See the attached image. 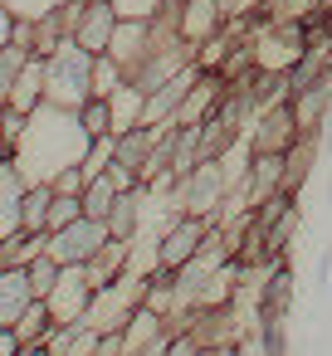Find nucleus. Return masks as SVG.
<instances>
[{
	"label": "nucleus",
	"mask_w": 332,
	"mask_h": 356,
	"mask_svg": "<svg viewBox=\"0 0 332 356\" xmlns=\"http://www.w3.org/2000/svg\"><path fill=\"white\" fill-rule=\"evenodd\" d=\"M264 6H269V0H225V15L230 20H254Z\"/></svg>",
	"instance_id": "33"
},
{
	"label": "nucleus",
	"mask_w": 332,
	"mask_h": 356,
	"mask_svg": "<svg viewBox=\"0 0 332 356\" xmlns=\"http://www.w3.org/2000/svg\"><path fill=\"white\" fill-rule=\"evenodd\" d=\"M59 268H64V264H59V259H54L49 249H45V254H40V259L30 264V288H35V298H45V293H49V288L59 283Z\"/></svg>",
	"instance_id": "28"
},
{
	"label": "nucleus",
	"mask_w": 332,
	"mask_h": 356,
	"mask_svg": "<svg viewBox=\"0 0 332 356\" xmlns=\"http://www.w3.org/2000/svg\"><path fill=\"white\" fill-rule=\"evenodd\" d=\"M157 142H161V127H132V132H118V161L132 166L137 181H142V166H147V156L157 152Z\"/></svg>",
	"instance_id": "19"
},
{
	"label": "nucleus",
	"mask_w": 332,
	"mask_h": 356,
	"mask_svg": "<svg viewBox=\"0 0 332 356\" xmlns=\"http://www.w3.org/2000/svg\"><path fill=\"white\" fill-rule=\"evenodd\" d=\"M35 59V49L30 44H6V49H0V98H10V88H15V79H20V69Z\"/></svg>",
	"instance_id": "24"
},
{
	"label": "nucleus",
	"mask_w": 332,
	"mask_h": 356,
	"mask_svg": "<svg viewBox=\"0 0 332 356\" xmlns=\"http://www.w3.org/2000/svg\"><path fill=\"white\" fill-rule=\"evenodd\" d=\"M45 249H49L45 229H15V234L0 239V268H30Z\"/></svg>",
	"instance_id": "15"
},
{
	"label": "nucleus",
	"mask_w": 332,
	"mask_h": 356,
	"mask_svg": "<svg viewBox=\"0 0 332 356\" xmlns=\"http://www.w3.org/2000/svg\"><path fill=\"white\" fill-rule=\"evenodd\" d=\"M74 220H84V195H59V191H54V205H49V234L64 229V225H74Z\"/></svg>",
	"instance_id": "29"
},
{
	"label": "nucleus",
	"mask_w": 332,
	"mask_h": 356,
	"mask_svg": "<svg viewBox=\"0 0 332 356\" xmlns=\"http://www.w3.org/2000/svg\"><path fill=\"white\" fill-rule=\"evenodd\" d=\"M54 332V312H49V302L45 298H35L25 312H20V322L10 327V341L25 351V346H45V337Z\"/></svg>",
	"instance_id": "17"
},
{
	"label": "nucleus",
	"mask_w": 332,
	"mask_h": 356,
	"mask_svg": "<svg viewBox=\"0 0 332 356\" xmlns=\"http://www.w3.org/2000/svg\"><path fill=\"white\" fill-rule=\"evenodd\" d=\"M118 186H113V176L103 171V176H93L88 186H84V215H93V220H108L113 215V205H118Z\"/></svg>",
	"instance_id": "23"
},
{
	"label": "nucleus",
	"mask_w": 332,
	"mask_h": 356,
	"mask_svg": "<svg viewBox=\"0 0 332 356\" xmlns=\"http://www.w3.org/2000/svg\"><path fill=\"white\" fill-rule=\"evenodd\" d=\"M49 205H54V186H49V181L25 186V200H20V229H45V234H49Z\"/></svg>",
	"instance_id": "22"
},
{
	"label": "nucleus",
	"mask_w": 332,
	"mask_h": 356,
	"mask_svg": "<svg viewBox=\"0 0 332 356\" xmlns=\"http://www.w3.org/2000/svg\"><path fill=\"white\" fill-rule=\"evenodd\" d=\"M49 186H54L59 195H84V186H88V171H84V166H64V171H59Z\"/></svg>",
	"instance_id": "31"
},
{
	"label": "nucleus",
	"mask_w": 332,
	"mask_h": 356,
	"mask_svg": "<svg viewBox=\"0 0 332 356\" xmlns=\"http://www.w3.org/2000/svg\"><path fill=\"white\" fill-rule=\"evenodd\" d=\"M108 108H113V137L118 132H132V127H142V108H147V88H137L132 79L108 98Z\"/></svg>",
	"instance_id": "18"
},
{
	"label": "nucleus",
	"mask_w": 332,
	"mask_h": 356,
	"mask_svg": "<svg viewBox=\"0 0 332 356\" xmlns=\"http://www.w3.org/2000/svg\"><path fill=\"white\" fill-rule=\"evenodd\" d=\"M127 254H132V239H108L84 268H88V278H93V288H103V283H113L118 273H127Z\"/></svg>",
	"instance_id": "20"
},
{
	"label": "nucleus",
	"mask_w": 332,
	"mask_h": 356,
	"mask_svg": "<svg viewBox=\"0 0 332 356\" xmlns=\"http://www.w3.org/2000/svg\"><path fill=\"white\" fill-rule=\"evenodd\" d=\"M20 356H49V351H45V346H25Z\"/></svg>",
	"instance_id": "38"
},
{
	"label": "nucleus",
	"mask_w": 332,
	"mask_h": 356,
	"mask_svg": "<svg viewBox=\"0 0 332 356\" xmlns=\"http://www.w3.org/2000/svg\"><path fill=\"white\" fill-rule=\"evenodd\" d=\"M225 195H230L225 166H220V161H200V166H191V171L176 181V191H171V205H176L181 215L215 220V215H220V205H225Z\"/></svg>",
	"instance_id": "4"
},
{
	"label": "nucleus",
	"mask_w": 332,
	"mask_h": 356,
	"mask_svg": "<svg viewBox=\"0 0 332 356\" xmlns=\"http://www.w3.org/2000/svg\"><path fill=\"white\" fill-rule=\"evenodd\" d=\"M200 356H215V346H200Z\"/></svg>",
	"instance_id": "39"
},
{
	"label": "nucleus",
	"mask_w": 332,
	"mask_h": 356,
	"mask_svg": "<svg viewBox=\"0 0 332 356\" xmlns=\"http://www.w3.org/2000/svg\"><path fill=\"white\" fill-rule=\"evenodd\" d=\"M93 59L98 54H88L79 40H64L59 49H49L45 54V103L79 113L93 98Z\"/></svg>",
	"instance_id": "2"
},
{
	"label": "nucleus",
	"mask_w": 332,
	"mask_h": 356,
	"mask_svg": "<svg viewBox=\"0 0 332 356\" xmlns=\"http://www.w3.org/2000/svg\"><path fill=\"white\" fill-rule=\"evenodd\" d=\"M15 25H20L15 6H10V0H0V49H6V44H15Z\"/></svg>",
	"instance_id": "32"
},
{
	"label": "nucleus",
	"mask_w": 332,
	"mask_h": 356,
	"mask_svg": "<svg viewBox=\"0 0 332 356\" xmlns=\"http://www.w3.org/2000/svg\"><path fill=\"white\" fill-rule=\"evenodd\" d=\"M288 108H293L298 132H303V137H317V132H322V118H327V108H332V79H322V83H313V88H303V93H293Z\"/></svg>",
	"instance_id": "13"
},
{
	"label": "nucleus",
	"mask_w": 332,
	"mask_h": 356,
	"mask_svg": "<svg viewBox=\"0 0 332 356\" xmlns=\"http://www.w3.org/2000/svg\"><path fill=\"white\" fill-rule=\"evenodd\" d=\"M122 83H127V69H122L113 54H98V59H93V98H113Z\"/></svg>",
	"instance_id": "25"
},
{
	"label": "nucleus",
	"mask_w": 332,
	"mask_h": 356,
	"mask_svg": "<svg viewBox=\"0 0 332 356\" xmlns=\"http://www.w3.org/2000/svg\"><path fill=\"white\" fill-rule=\"evenodd\" d=\"M113 10L122 20H157L166 10V0H113Z\"/></svg>",
	"instance_id": "30"
},
{
	"label": "nucleus",
	"mask_w": 332,
	"mask_h": 356,
	"mask_svg": "<svg viewBox=\"0 0 332 356\" xmlns=\"http://www.w3.org/2000/svg\"><path fill=\"white\" fill-rule=\"evenodd\" d=\"M84 6H93V0H84Z\"/></svg>",
	"instance_id": "40"
},
{
	"label": "nucleus",
	"mask_w": 332,
	"mask_h": 356,
	"mask_svg": "<svg viewBox=\"0 0 332 356\" xmlns=\"http://www.w3.org/2000/svg\"><path fill=\"white\" fill-rule=\"evenodd\" d=\"M30 302H35L30 268H0V332H10Z\"/></svg>",
	"instance_id": "14"
},
{
	"label": "nucleus",
	"mask_w": 332,
	"mask_h": 356,
	"mask_svg": "<svg viewBox=\"0 0 332 356\" xmlns=\"http://www.w3.org/2000/svg\"><path fill=\"white\" fill-rule=\"evenodd\" d=\"M108 54H113V59L127 69V79H132V74L142 69V59L152 54V20H118Z\"/></svg>",
	"instance_id": "11"
},
{
	"label": "nucleus",
	"mask_w": 332,
	"mask_h": 356,
	"mask_svg": "<svg viewBox=\"0 0 332 356\" xmlns=\"http://www.w3.org/2000/svg\"><path fill=\"white\" fill-rule=\"evenodd\" d=\"M25 176L10 166V171H0V239L15 234L20 229V200H25Z\"/></svg>",
	"instance_id": "21"
},
{
	"label": "nucleus",
	"mask_w": 332,
	"mask_h": 356,
	"mask_svg": "<svg viewBox=\"0 0 332 356\" xmlns=\"http://www.w3.org/2000/svg\"><path fill=\"white\" fill-rule=\"evenodd\" d=\"M113 156H118V137H93L79 166H84V171H88V181H93V176H103V171L113 166Z\"/></svg>",
	"instance_id": "27"
},
{
	"label": "nucleus",
	"mask_w": 332,
	"mask_h": 356,
	"mask_svg": "<svg viewBox=\"0 0 332 356\" xmlns=\"http://www.w3.org/2000/svg\"><path fill=\"white\" fill-rule=\"evenodd\" d=\"M317 142H322V152L332 156V108H327V118H322V132H317Z\"/></svg>",
	"instance_id": "36"
},
{
	"label": "nucleus",
	"mask_w": 332,
	"mask_h": 356,
	"mask_svg": "<svg viewBox=\"0 0 332 356\" xmlns=\"http://www.w3.org/2000/svg\"><path fill=\"white\" fill-rule=\"evenodd\" d=\"M98 356H122V332H98Z\"/></svg>",
	"instance_id": "34"
},
{
	"label": "nucleus",
	"mask_w": 332,
	"mask_h": 356,
	"mask_svg": "<svg viewBox=\"0 0 332 356\" xmlns=\"http://www.w3.org/2000/svg\"><path fill=\"white\" fill-rule=\"evenodd\" d=\"M215 229V220H200V215H176L166 229H161V239H157V259H161V268L166 273H176V268H186L196 254H200V244H205V234Z\"/></svg>",
	"instance_id": "5"
},
{
	"label": "nucleus",
	"mask_w": 332,
	"mask_h": 356,
	"mask_svg": "<svg viewBox=\"0 0 332 356\" xmlns=\"http://www.w3.org/2000/svg\"><path fill=\"white\" fill-rule=\"evenodd\" d=\"M225 25H230L225 0H181V6H176V30H181L186 44H205Z\"/></svg>",
	"instance_id": "10"
},
{
	"label": "nucleus",
	"mask_w": 332,
	"mask_h": 356,
	"mask_svg": "<svg viewBox=\"0 0 332 356\" xmlns=\"http://www.w3.org/2000/svg\"><path fill=\"white\" fill-rule=\"evenodd\" d=\"M230 98V79H220V74H205L200 69V79L191 83V93L181 98V108H176V118H171V127H200L220 103Z\"/></svg>",
	"instance_id": "9"
},
{
	"label": "nucleus",
	"mask_w": 332,
	"mask_h": 356,
	"mask_svg": "<svg viewBox=\"0 0 332 356\" xmlns=\"http://www.w3.org/2000/svg\"><path fill=\"white\" fill-rule=\"evenodd\" d=\"M249 147L254 152H288L303 132H298V122H293V108L288 103H274V108H264V113H254L249 118Z\"/></svg>",
	"instance_id": "8"
},
{
	"label": "nucleus",
	"mask_w": 332,
	"mask_h": 356,
	"mask_svg": "<svg viewBox=\"0 0 332 356\" xmlns=\"http://www.w3.org/2000/svg\"><path fill=\"white\" fill-rule=\"evenodd\" d=\"M108 239H113L108 220L84 215V220H74V225H64V229H54V234H49V254H54L59 264H88Z\"/></svg>",
	"instance_id": "6"
},
{
	"label": "nucleus",
	"mask_w": 332,
	"mask_h": 356,
	"mask_svg": "<svg viewBox=\"0 0 332 356\" xmlns=\"http://www.w3.org/2000/svg\"><path fill=\"white\" fill-rule=\"evenodd\" d=\"M88 132L79 122V113L69 108H54V103H40L15 142V171L35 186V181H54L64 166H79L84 152H88Z\"/></svg>",
	"instance_id": "1"
},
{
	"label": "nucleus",
	"mask_w": 332,
	"mask_h": 356,
	"mask_svg": "<svg viewBox=\"0 0 332 356\" xmlns=\"http://www.w3.org/2000/svg\"><path fill=\"white\" fill-rule=\"evenodd\" d=\"M6 118H10V103L0 98V137H6Z\"/></svg>",
	"instance_id": "37"
},
{
	"label": "nucleus",
	"mask_w": 332,
	"mask_h": 356,
	"mask_svg": "<svg viewBox=\"0 0 332 356\" xmlns=\"http://www.w3.org/2000/svg\"><path fill=\"white\" fill-rule=\"evenodd\" d=\"M79 122H84L88 137H113V108H108V98H88L79 108Z\"/></svg>",
	"instance_id": "26"
},
{
	"label": "nucleus",
	"mask_w": 332,
	"mask_h": 356,
	"mask_svg": "<svg viewBox=\"0 0 332 356\" xmlns=\"http://www.w3.org/2000/svg\"><path fill=\"white\" fill-rule=\"evenodd\" d=\"M142 298H147V278H142V273H118L113 283L93 288V302H88L84 322H88L93 332H122L127 317L142 307Z\"/></svg>",
	"instance_id": "3"
},
{
	"label": "nucleus",
	"mask_w": 332,
	"mask_h": 356,
	"mask_svg": "<svg viewBox=\"0 0 332 356\" xmlns=\"http://www.w3.org/2000/svg\"><path fill=\"white\" fill-rule=\"evenodd\" d=\"M118 20H122V15L113 10V0H93V6H84V15H79V30H74V40H79L88 54H108Z\"/></svg>",
	"instance_id": "12"
},
{
	"label": "nucleus",
	"mask_w": 332,
	"mask_h": 356,
	"mask_svg": "<svg viewBox=\"0 0 332 356\" xmlns=\"http://www.w3.org/2000/svg\"><path fill=\"white\" fill-rule=\"evenodd\" d=\"M15 113H35L40 103H45V54H35L25 69H20V79H15V88H10V98H6Z\"/></svg>",
	"instance_id": "16"
},
{
	"label": "nucleus",
	"mask_w": 332,
	"mask_h": 356,
	"mask_svg": "<svg viewBox=\"0 0 332 356\" xmlns=\"http://www.w3.org/2000/svg\"><path fill=\"white\" fill-rule=\"evenodd\" d=\"M45 302H49L54 322H84V312H88V302H93V278H88V268H84V264H64V268H59V283L45 293Z\"/></svg>",
	"instance_id": "7"
},
{
	"label": "nucleus",
	"mask_w": 332,
	"mask_h": 356,
	"mask_svg": "<svg viewBox=\"0 0 332 356\" xmlns=\"http://www.w3.org/2000/svg\"><path fill=\"white\" fill-rule=\"evenodd\" d=\"M166 346H171V332L166 337H157V341H147L142 351H132V356H166Z\"/></svg>",
	"instance_id": "35"
}]
</instances>
